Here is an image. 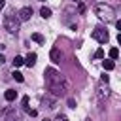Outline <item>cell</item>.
Returning <instances> with one entry per match:
<instances>
[{"label":"cell","mask_w":121,"mask_h":121,"mask_svg":"<svg viewBox=\"0 0 121 121\" xmlns=\"http://www.w3.org/2000/svg\"><path fill=\"white\" fill-rule=\"evenodd\" d=\"M96 15L102 19V21H106V23H110V21H113L115 19V11H113V8L110 6V4H104V2H100V4H96Z\"/></svg>","instance_id":"obj_1"},{"label":"cell","mask_w":121,"mask_h":121,"mask_svg":"<svg viewBox=\"0 0 121 121\" xmlns=\"http://www.w3.org/2000/svg\"><path fill=\"white\" fill-rule=\"evenodd\" d=\"M4 28L9 32V34H15L19 30V17L15 13H9L4 17Z\"/></svg>","instance_id":"obj_2"},{"label":"cell","mask_w":121,"mask_h":121,"mask_svg":"<svg viewBox=\"0 0 121 121\" xmlns=\"http://www.w3.org/2000/svg\"><path fill=\"white\" fill-rule=\"evenodd\" d=\"M45 81H47V87L51 85H59L64 81V78L60 76V72H57L55 68H45Z\"/></svg>","instance_id":"obj_3"},{"label":"cell","mask_w":121,"mask_h":121,"mask_svg":"<svg viewBox=\"0 0 121 121\" xmlns=\"http://www.w3.org/2000/svg\"><path fill=\"white\" fill-rule=\"evenodd\" d=\"M91 36H93L96 42H100V43H106V42H108V38H110L108 30H104V28H100V26H98V28H95Z\"/></svg>","instance_id":"obj_4"},{"label":"cell","mask_w":121,"mask_h":121,"mask_svg":"<svg viewBox=\"0 0 121 121\" xmlns=\"http://www.w3.org/2000/svg\"><path fill=\"white\" fill-rule=\"evenodd\" d=\"M17 17H19V21H28V19L32 17V8H28V6L21 8V9L17 11Z\"/></svg>","instance_id":"obj_5"},{"label":"cell","mask_w":121,"mask_h":121,"mask_svg":"<svg viewBox=\"0 0 121 121\" xmlns=\"http://www.w3.org/2000/svg\"><path fill=\"white\" fill-rule=\"evenodd\" d=\"M49 59H51L53 62H60V49H59V47H51V51H49Z\"/></svg>","instance_id":"obj_6"},{"label":"cell","mask_w":121,"mask_h":121,"mask_svg":"<svg viewBox=\"0 0 121 121\" xmlns=\"http://www.w3.org/2000/svg\"><path fill=\"white\" fill-rule=\"evenodd\" d=\"M4 98H6L8 102H13V100L17 98V91H13V89H8V91L4 93Z\"/></svg>","instance_id":"obj_7"},{"label":"cell","mask_w":121,"mask_h":121,"mask_svg":"<svg viewBox=\"0 0 121 121\" xmlns=\"http://www.w3.org/2000/svg\"><path fill=\"white\" fill-rule=\"evenodd\" d=\"M25 64L30 68V66H34L36 64V53H28L26 55V59H25Z\"/></svg>","instance_id":"obj_8"},{"label":"cell","mask_w":121,"mask_h":121,"mask_svg":"<svg viewBox=\"0 0 121 121\" xmlns=\"http://www.w3.org/2000/svg\"><path fill=\"white\" fill-rule=\"evenodd\" d=\"M102 68H104V70H113V68H115V62H113L112 59H106V60H102Z\"/></svg>","instance_id":"obj_9"},{"label":"cell","mask_w":121,"mask_h":121,"mask_svg":"<svg viewBox=\"0 0 121 121\" xmlns=\"http://www.w3.org/2000/svg\"><path fill=\"white\" fill-rule=\"evenodd\" d=\"M32 40H34L36 43H42V45L45 43V38H43L42 34H38V32H34V34H32Z\"/></svg>","instance_id":"obj_10"},{"label":"cell","mask_w":121,"mask_h":121,"mask_svg":"<svg viewBox=\"0 0 121 121\" xmlns=\"http://www.w3.org/2000/svg\"><path fill=\"white\" fill-rule=\"evenodd\" d=\"M108 55H110V59L113 60V59H117V57H119V49H117V47H112V49L108 51Z\"/></svg>","instance_id":"obj_11"},{"label":"cell","mask_w":121,"mask_h":121,"mask_svg":"<svg viewBox=\"0 0 121 121\" xmlns=\"http://www.w3.org/2000/svg\"><path fill=\"white\" fill-rule=\"evenodd\" d=\"M40 15H42L43 19H47V17H51V9H49V8H42V9H40Z\"/></svg>","instance_id":"obj_12"},{"label":"cell","mask_w":121,"mask_h":121,"mask_svg":"<svg viewBox=\"0 0 121 121\" xmlns=\"http://www.w3.org/2000/svg\"><path fill=\"white\" fill-rule=\"evenodd\" d=\"M13 64H15V66H21V64H25V59H23V57H19V55H15Z\"/></svg>","instance_id":"obj_13"},{"label":"cell","mask_w":121,"mask_h":121,"mask_svg":"<svg viewBox=\"0 0 121 121\" xmlns=\"http://www.w3.org/2000/svg\"><path fill=\"white\" fill-rule=\"evenodd\" d=\"M43 104H47V108H55V100H53V98H49V96H47V98H43Z\"/></svg>","instance_id":"obj_14"},{"label":"cell","mask_w":121,"mask_h":121,"mask_svg":"<svg viewBox=\"0 0 121 121\" xmlns=\"http://www.w3.org/2000/svg\"><path fill=\"white\" fill-rule=\"evenodd\" d=\"M95 59H104V49H102V47L95 51Z\"/></svg>","instance_id":"obj_15"},{"label":"cell","mask_w":121,"mask_h":121,"mask_svg":"<svg viewBox=\"0 0 121 121\" xmlns=\"http://www.w3.org/2000/svg\"><path fill=\"white\" fill-rule=\"evenodd\" d=\"M11 76H13L17 81H23V79H25V78H23V74H21V72H17V70H13V74H11Z\"/></svg>","instance_id":"obj_16"},{"label":"cell","mask_w":121,"mask_h":121,"mask_svg":"<svg viewBox=\"0 0 121 121\" xmlns=\"http://www.w3.org/2000/svg\"><path fill=\"white\" fill-rule=\"evenodd\" d=\"M78 11H79V13H85V4H83V2L78 4Z\"/></svg>","instance_id":"obj_17"},{"label":"cell","mask_w":121,"mask_h":121,"mask_svg":"<svg viewBox=\"0 0 121 121\" xmlns=\"http://www.w3.org/2000/svg\"><path fill=\"white\" fill-rule=\"evenodd\" d=\"M68 106H70V108H76V100H74V98H68Z\"/></svg>","instance_id":"obj_18"},{"label":"cell","mask_w":121,"mask_h":121,"mask_svg":"<svg viewBox=\"0 0 121 121\" xmlns=\"http://www.w3.org/2000/svg\"><path fill=\"white\" fill-rule=\"evenodd\" d=\"M26 113H30V115L34 117V115H36V110H30V108H26Z\"/></svg>","instance_id":"obj_19"},{"label":"cell","mask_w":121,"mask_h":121,"mask_svg":"<svg viewBox=\"0 0 121 121\" xmlns=\"http://www.w3.org/2000/svg\"><path fill=\"white\" fill-rule=\"evenodd\" d=\"M115 26H117V30H121V19H119V21H115Z\"/></svg>","instance_id":"obj_20"},{"label":"cell","mask_w":121,"mask_h":121,"mask_svg":"<svg viewBox=\"0 0 121 121\" xmlns=\"http://www.w3.org/2000/svg\"><path fill=\"white\" fill-rule=\"evenodd\" d=\"M4 6H6V0H0V11L4 9Z\"/></svg>","instance_id":"obj_21"},{"label":"cell","mask_w":121,"mask_h":121,"mask_svg":"<svg viewBox=\"0 0 121 121\" xmlns=\"http://www.w3.org/2000/svg\"><path fill=\"white\" fill-rule=\"evenodd\" d=\"M2 62H6V57H4L2 53H0V64H2Z\"/></svg>","instance_id":"obj_22"},{"label":"cell","mask_w":121,"mask_h":121,"mask_svg":"<svg viewBox=\"0 0 121 121\" xmlns=\"http://www.w3.org/2000/svg\"><path fill=\"white\" fill-rule=\"evenodd\" d=\"M117 43H119V45H121V32H119V34H117Z\"/></svg>","instance_id":"obj_23"},{"label":"cell","mask_w":121,"mask_h":121,"mask_svg":"<svg viewBox=\"0 0 121 121\" xmlns=\"http://www.w3.org/2000/svg\"><path fill=\"white\" fill-rule=\"evenodd\" d=\"M4 47H6V45H4V43H0V51H2V49H4Z\"/></svg>","instance_id":"obj_24"},{"label":"cell","mask_w":121,"mask_h":121,"mask_svg":"<svg viewBox=\"0 0 121 121\" xmlns=\"http://www.w3.org/2000/svg\"><path fill=\"white\" fill-rule=\"evenodd\" d=\"M60 121H68V119H66V117H62V119H60Z\"/></svg>","instance_id":"obj_25"},{"label":"cell","mask_w":121,"mask_h":121,"mask_svg":"<svg viewBox=\"0 0 121 121\" xmlns=\"http://www.w3.org/2000/svg\"><path fill=\"white\" fill-rule=\"evenodd\" d=\"M43 121H51V119H47V117H45V119H43Z\"/></svg>","instance_id":"obj_26"}]
</instances>
